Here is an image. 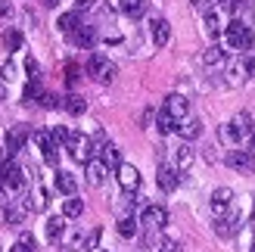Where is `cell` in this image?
Masks as SVG:
<instances>
[{
    "label": "cell",
    "instance_id": "1f68e13d",
    "mask_svg": "<svg viewBox=\"0 0 255 252\" xmlns=\"http://www.w3.org/2000/svg\"><path fill=\"white\" fill-rule=\"evenodd\" d=\"M37 103H41L44 109H56V106H62V100H59L56 94H47V91H41V97H37Z\"/></svg>",
    "mask_w": 255,
    "mask_h": 252
},
{
    "label": "cell",
    "instance_id": "e575fe53",
    "mask_svg": "<svg viewBox=\"0 0 255 252\" xmlns=\"http://www.w3.org/2000/svg\"><path fill=\"white\" fill-rule=\"evenodd\" d=\"M221 140H224V143H240V137H237V131H234L231 122L221 125Z\"/></svg>",
    "mask_w": 255,
    "mask_h": 252
},
{
    "label": "cell",
    "instance_id": "f6af8a7d",
    "mask_svg": "<svg viewBox=\"0 0 255 252\" xmlns=\"http://www.w3.org/2000/svg\"><path fill=\"white\" fill-rule=\"evenodd\" d=\"M97 0H75V9H91Z\"/></svg>",
    "mask_w": 255,
    "mask_h": 252
},
{
    "label": "cell",
    "instance_id": "c3c4849f",
    "mask_svg": "<svg viewBox=\"0 0 255 252\" xmlns=\"http://www.w3.org/2000/svg\"><path fill=\"white\" fill-rule=\"evenodd\" d=\"M249 75H255V56L249 59Z\"/></svg>",
    "mask_w": 255,
    "mask_h": 252
},
{
    "label": "cell",
    "instance_id": "9c48e42d",
    "mask_svg": "<svg viewBox=\"0 0 255 252\" xmlns=\"http://www.w3.org/2000/svg\"><path fill=\"white\" fill-rule=\"evenodd\" d=\"M28 128H25V125H16V128H9L6 131V137H3V143H6V153L9 156H16L19 153V149L25 146V140H28Z\"/></svg>",
    "mask_w": 255,
    "mask_h": 252
},
{
    "label": "cell",
    "instance_id": "8fae6325",
    "mask_svg": "<svg viewBox=\"0 0 255 252\" xmlns=\"http://www.w3.org/2000/svg\"><path fill=\"white\" fill-rule=\"evenodd\" d=\"M149 34H152V44H156V47H165V44H168L171 41V22L168 19H152L149 22Z\"/></svg>",
    "mask_w": 255,
    "mask_h": 252
},
{
    "label": "cell",
    "instance_id": "603a6c76",
    "mask_svg": "<svg viewBox=\"0 0 255 252\" xmlns=\"http://www.w3.org/2000/svg\"><path fill=\"white\" fill-rule=\"evenodd\" d=\"M62 215H66V218H81L84 215V199L66 196V203H62Z\"/></svg>",
    "mask_w": 255,
    "mask_h": 252
},
{
    "label": "cell",
    "instance_id": "681fc988",
    "mask_svg": "<svg viewBox=\"0 0 255 252\" xmlns=\"http://www.w3.org/2000/svg\"><path fill=\"white\" fill-rule=\"evenodd\" d=\"M252 149H255V131H252Z\"/></svg>",
    "mask_w": 255,
    "mask_h": 252
},
{
    "label": "cell",
    "instance_id": "6da1fadb",
    "mask_svg": "<svg viewBox=\"0 0 255 252\" xmlns=\"http://www.w3.org/2000/svg\"><path fill=\"white\" fill-rule=\"evenodd\" d=\"M87 75H91L94 81H100V84H109V81H116L119 69H116V62L106 59L103 53H94L91 59H87Z\"/></svg>",
    "mask_w": 255,
    "mask_h": 252
},
{
    "label": "cell",
    "instance_id": "5b68a950",
    "mask_svg": "<svg viewBox=\"0 0 255 252\" xmlns=\"http://www.w3.org/2000/svg\"><path fill=\"white\" fill-rule=\"evenodd\" d=\"M215 234L224 237V240H231V237H237V234H240V212H237L234 206L227 209L224 215L215 218Z\"/></svg>",
    "mask_w": 255,
    "mask_h": 252
},
{
    "label": "cell",
    "instance_id": "7c38bea8",
    "mask_svg": "<svg viewBox=\"0 0 255 252\" xmlns=\"http://www.w3.org/2000/svg\"><path fill=\"white\" fill-rule=\"evenodd\" d=\"M231 206H234V190H231V187H218V190H212V212H215V215H224Z\"/></svg>",
    "mask_w": 255,
    "mask_h": 252
},
{
    "label": "cell",
    "instance_id": "4dcf8cb0",
    "mask_svg": "<svg viewBox=\"0 0 255 252\" xmlns=\"http://www.w3.org/2000/svg\"><path fill=\"white\" fill-rule=\"evenodd\" d=\"M119 234L125 237V240H131V237H137V221L128 215V218H122L119 221Z\"/></svg>",
    "mask_w": 255,
    "mask_h": 252
},
{
    "label": "cell",
    "instance_id": "83f0119b",
    "mask_svg": "<svg viewBox=\"0 0 255 252\" xmlns=\"http://www.w3.org/2000/svg\"><path fill=\"white\" fill-rule=\"evenodd\" d=\"M221 62H224V50L218 47V44H212L209 50H206V53H202V66H221Z\"/></svg>",
    "mask_w": 255,
    "mask_h": 252
},
{
    "label": "cell",
    "instance_id": "5bb4252c",
    "mask_svg": "<svg viewBox=\"0 0 255 252\" xmlns=\"http://www.w3.org/2000/svg\"><path fill=\"white\" fill-rule=\"evenodd\" d=\"M177 181H181V171H177V168H171V165H159V171H156V184L162 187L165 193H171L174 187H177Z\"/></svg>",
    "mask_w": 255,
    "mask_h": 252
},
{
    "label": "cell",
    "instance_id": "b9f144b4",
    "mask_svg": "<svg viewBox=\"0 0 255 252\" xmlns=\"http://www.w3.org/2000/svg\"><path fill=\"white\" fill-rule=\"evenodd\" d=\"M149 122H152V109H143V112H140V128H146Z\"/></svg>",
    "mask_w": 255,
    "mask_h": 252
},
{
    "label": "cell",
    "instance_id": "4316f807",
    "mask_svg": "<svg viewBox=\"0 0 255 252\" xmlns=\"http://www.w3.org/2000/svg\"><path fill=\"white\" fill-rule=\"evenodd\" d=\"M56 25H59V31H62V34H72V31L81 25V22H78V12H62V16L56 19Z\"/></svg>",
    "mask_w": 255,
    "mask_h": 252
},
{
    "label": "cell",
    "instance_id": "f1b7e54d",
    "mask_svg": "<svg viewBox=\"0 0 255 252\" xmlns=\"http://www.w3.org/2000/svg\"><path fill=\"white\" fill-rule=\"evenodd\" d=\"M206 34L209 37H218L221 34V19H218V12H206Z\"/></svg>",
    "mask_w": 255,
    "mask_h": 252
},
{
    "label": "cell",
    "instance_id": "e0dca14e",
    "mask_svg": "<svg viewBox=\"0 0 255 252\" xmlns=\"http://www.w3.org/2000/svg\"><path fill=\"white\" fill-rule=\"evenodd\" d=\"M56 190L59 193H66V196H75V190H78V181H75V174L72 171H56Z\"/></svg>",
    "mask_w": 255,
    "mask_h": 252
},
{
    "label": "cell",
    "instance_id": "7a4b0ae2",
    "mask_svg": "<svg viewBox=\"0 0 255 252\" xmlns=\"http://www.w3.org/2000/svg\"><path fill=\"white\" fill-rule=\"evenodd\" d=\"M66 149H69V156H72L75 162H91V159H94V153H97L94 140H91L87 134H78V131H72Z\"/></svg>",
    "mask_w": 255,
    "mask_h": 252
},
{
    "label": "cell",
    "instance_id": "484cf974",
    "mask_svg": "<svg viewBox=\"0 0 255 252\" xmlns=\"http://www.w3.org/2000/svg\"><path fill=\"white\" fill-rule=\"evenodd\" d=\"M193 146L190 143H184V146H177V171H187L190 165H193Z\"/></svg>",
    "mask_w": 255,
    "mask_h": 252
},
{
    "label": "cell",
    "instance_id": "ac0fdd59",
    "mask_svg": "<svg viewBox=\"0 0 255 252\" xmlns=\"http://www.w3.org/2000/svg\"><path fill=\"white\" fill-rule=\"evenodd\" d=\"M25 206H28V212H44V209H47V190H44V187H34V190H28V196H25Z\"/></svg>",
    "mask_w": 255,
    "mask_h": 252
},
{
    "label": "cell",
    "instance_id": "f907efd6",
    "mask_svg": "<svg viewBox=\"0 0 255 252\" xmlns=\"http://www.w3.org/2000/svg\"><path fill=\"white\" fill-rule=\"evenodd\" d=\"M252 224H255V212H252Z\"/></svg>",
    "mask_w": 255,
    "mask_h": 252
},
{
    "label": "cell",
    "instance_id": "d590c367",
    "mask_svg": "<svg viewBox=\"0 0 255 252\" xmlns=\"http://www.w3.org/2000/svg\"><path fill=\"white\" fill-rule=\"evenodd\" d=\"M12 12H16V9H12L9 0H0V25H6V22L12 19Z\"/></svg>",
    "mask_w": 255,
    "mask_h": 252
},
{
    "label": "cell",
    "instance_id": "f546056e",
    "mask_svg": "<svg viewBox=\"0 0 255 252\" xmlns=\"http://www.w3.org/2000/svg\"><path fill=\"white\" fill-rule=\"evenodd\" d=\"M3 47L9 50V53H12V50H19L22 47V31H16V28L3 31Z\"/></svg>",
    "mask_w": 255,
    "mask_h": 252
},
{
    "label": "cell",
    "instance_id": "cb8c5ba5",
    "mask_svg": "<svg viewBox=\"0 0 255 252\" xmlns=\"http://www.w3.org/2000/svg\"><path fill=\"white\" fill-rule=\"evenodd\" d=\"M177 125H181V122H177L174 116H168L165 109L156 116V128H159V134H174V131H177Z\"/></svg>",
    "mask_w": 255,
    "mask_h": 252
},
{
    "label": "cell",
    "instance_id": "bcb514c9",
    "mask_svg": "<svg viewBox=\"0 0 255 252\" xmlns=\"http://www.w3.org/2000/svg\"><path fill=\"white\" fill-rule=\"evenodd\" d=\"M3 100H6V81L0 78V103H3Z\"/></svg>",
    "mask_w": 255,
    "mask_h": 252
},
{
    "label": "cell",
    "instance_id": "7bdbcfd3",
    "mask_svg": "<svg viewBox=\"0 0 255 252\" xmlns=\"http://www.w3.org/2000/svg\"><path fill=\"white\" fill-rule=\"evenodd\" d=\"M19 240H22V243H25V246H31V249H37V243H34V237H31V234H28V231H25V234H22V237H19Z\"/></svg>",
    "mask_w": 255,
    "mask_h": 252
},
{
    "label": "cell",
    "instance_id": "60d3db41",
    "mask_svg": "<svg viewBox=\"0 0 255 252\" xmlns=\"http://www.w3.org/2000/svg\"><path fill=\"white\" fill-rule=\"evenodd\" d=\"M193 6L199 9V12H212L215 6H212V0H193Z\"/></svg>",
    "mask_w": 255,
    "mask_h": 252
},
{
    "label": "cell",
    "instance_id": "277c9868",
    "mask_svg": "<svg viewBox=\"0 0 255 252\" xmlns=\"http://www.w3.org/2000/svg\"><path fill=\"white\" fill-rule=\"evenodd\" d=\"M0 178H3V187L9 193H19V190H25V184H28V174H25V168L16 165V162H3V165H0Z\"/></svg>",
    "mask_w": 255,
    "mask_h": 252
},
{
    "label": "cell",
    "instance_id": "3957f363",
    "mask_svg": "<svg viewBox=\"0 0 255 252\" xmlns=\"http://www.w3.org/2000/svg\"><path fill=\"white\" fill-rule=\"evenodd\" d=\"M224 41L231 50H249L252 47V28L246 22H231L224 28Z\"/></svg>",
    "mask_w": 255,
    "mask_h": 252
},
{
    "label": "cell",
    "instance_id": "44dd1931",
    "mask_svg": "<svg viewBox=\"0 0 255 252\" xmlns=\"http://www.w3.org/2000/svg\"><path fill=\"white\" fill-rule=\"evenodd\" d=\"M119 9L131 19H140L146 12V0H119Z\"/></svg>",
    "mask_w": 255,
    "mask_h": 252
},
{
    "label": "cell",
    "instance_id": "ba28073f",
    "mask_svg": "<svg viewBox=\"0 0 255 252\" xmlns=\"http://www.w3.org/2000/svg\"><path fill=\"white\" fill-rule=\"evenodd\" d=\"M116 178H119V187L125 193H134L137 187H140V171L134 165H128V162H122V165L116 168Z\"/></svg>",
    "mask_w": 255,
    "mask_h": 252
},
{
    "label": "cell",
    "instance_id": "f35d334b",
    "mask_svg": "<svg viewBox=\"0 0 255 252\" xmlns=\"http://www.w3.org/2000/svg\"><path fill=\"white\" fill-rule=\"evenodd\" d=\"M218 9H224V12H237V9H240V0H218Z\"/></svg>",
    "mask_w": 255,
    "mask_h": 252
},
{
    "label": "cell",
    "instance_id": "9a60e30c",
    "mask_svg": "<svg viewBox=\"0 0 255 252\" xmlns=\"http://www.w3.org/2000/svg\"><path fill=\"white\" fill-rule=\"evenodd\" d=\"M69 37H72L75 47H84V50H91V47L97 44V31L91 28V25H78V28H75Z\"/></svg>",
    "mask_w": 255,
    "mask_h": 252
},
{
    "label": "cell",
    "instance_id": "ee69618b",
    "mask_svg": "<svg viewBox=\"0 0 255 252\" xmlns=\"http://www.w3.org/2000/svg\"><path fill=\"white\" fill-rule=\"evenodd\" d=\"M9 252H37V249H31V246H25V243L19 240L16 246H9Z\"/></svg>",
    "mask_w": 255,
    "mask_h": 252
},
{
    "label": "cell",
    "instance_id": "f5cc1de1",
    "mask_svg": "<svg viewBox=\"0 0 255 252\" xmlns=\"http://www.w3.org/2000/svg\"><path fill=\"white\" fill-rule=\"evenodd\" d=\"M177 252H184V249H177Z\"/></svg>",
    "mask_w": 255,
    "mask_h": 252
},
{
    "label": "cell",
    "instance_id": "4fadbf2b",
    "mask_svg": "<svg viewBox=\"0 0 255 252\" xmlns=\"http://www.w3.org/2000/svg\"><path fill=\"white\" fill-rule=\"evenodd\" d=\"M106 162L103 159H91V162H84V174H87V184H91V187H100V184H103L106 181Z\"/></svg>",
    "mask_w": 255,
    "mask_h": 252
},
{
    "label": "cell",
    "instance_id": "ab89813d",
    "mask_svg": "<svg viewBox=\"0 0 255 252\" xmlns=\"http://www.w3.org/2000/svg\"><path fill=\"white\" fill-rule=\"evenodd\" d=\"M25 72H28L31 78H37V59H34V56H28V59H25Z\"/></svg>",
    "mask_w": 255,
    "mask_h": 252
},
{
    "label": "cell",
    "instance_id": "816d5d0a",
    "mask_svg": "<svg viewBox=\"0 0 255 252\" xmlns=\"http://www.w3.org/2000/svg\"><path fill=\"white\" fill-rule=\"evenodd\" d=\"M252 252H255V243H252Z\"/></svg>",
    "mask_w": 255,
    "mask_h": 252
},
{
    "label": "cell",
    "instance_id": "836d02e7",
    "mask_svg": "<svg viewBox=\"0 0 255 252\" xmlns=\"http://www.w3.org/2000/svg\"><path fill=\"white\" fill-rule=\"evenodd\" d=\"M50 137H53V143H56V146H62V143H69L72 131H69V128H53V131H50Z\"/></svg>",
    "mask_w": 255,
    "mask_h": 252
},
{
    "label": "cell",
    "instance_id": "8d00e7d4",
    "mask_svg": "<svg viewBox=\"0 0 255 252\" xmlns=\"http://www.w3.org/2000/svg\"><path fill=\"white\" fill-rule=\"evenodd\" d=\"M44 162H47V165H59V146L56 143L44 149Z\"/></svg>",
    "mask_w": 255,
    "mask_h": 252
},
{
    "label": "cell",
    "instance_id": "d4e9b609",
    "mask_svg": "<svg viewBox=\"0 0 255 252\" xmlns=\"http://www.w3.org/2000/svg\"><path fill=\"white\" fill-rule=\"evenodd\" d=\"M231 125H234V131H237V137H240V140H243V137H249V134L255 131V128H252V119L246 116V112H240V116H237Z\"/></svg>",
    "mask_w": 255,
    "mask_h": 252
},
{
    "label": "cell",
    "instance_id": "30bf717a",
    "mask_svg": "<svg viewBox=\"0 0 255 252\" xmlns=\"http://www.w3.org/2000/svg\"><path fill=\"white\" fill-rule=\"evenodd\" d=\"M162 109L181 122V119H187L190 103H187V97H184V94H168V97H165V103H162Z\"/></svg>",
    "mask_w": 255,
    "mask_h": 252
},
{
    "label": "cell",
    "instance_id": "d6986e66",
    "mask_svg": "<svg viewBox=\"0 0 255 252\" xmlns=\"http://www.w3.org/2000/svg\"><path fill=\"white\" fill-rule=\"evenodd\" d=\"M100 159H103L109 168H119V165H122V149H119L116 143H109V140H106L103 146H100Z\"/></svg>",
    "mask_w": 255,
    "mask_h": 252
},
{
    "label": "cell",
    "instance_id": "7dc6e473",
    "mask_svg": "<svg viewBox=\"0 0 255 252\" xmlns=\"http://www.w3.org/2000/svg\"><path fill=\"white\" fill-rule=\"evenodd\" d=\"M41 3H44V6H56V3H59V0H41Z\"/></svg>",
    "mask_w": 255,
    "mask_h": 252
},
{
    "label": "cell",
    "instance_id": "7402d4cb",
    "mask_svg": "<svg viewBox=\"0 0 255 252\" xmlns=\"http://www.w3.org/2000/svg\"><path fill=\"white\" fill-rule=\"evenodd\" d=\"M62 234H66V215H62V218H50L47 221V240L50 243H59Z\"/></svg>",
    "mask_w": 255,
    "mask_h": 252
},
{
    "label": "cell",
    "instance_id": "74e56055",
    "mask_svg": "<svg viewBox=\"0 0 255 252\" xmlns=\"http://www.w3.org/2000/svg\"><path fill=\"white\" fill-rule=\"evenodd\" d=\"M78 72H81V69H78V66H75V62H69V66H66V81H69V84H75V81H78V78H81V75H78Z\"/></svg>",
    "mask_w": 255,
    "mask_h": 252
},
{
    "label": "cell",
    "instance_id": "d6a6232c",
    "mask_svg": "<svg viewBox=\"0 0 255 252\" xmlns=\"http://www.w3.org/2000/svg\"><path fill=\"white\" fill-rule=\"evenodd\" d=\"M22 97H25V103H34V100L41 97V87H37V78H31L28 84H25V94H22Z\"/></svg>",
    "mask_w": 255,
    "mask_h": 252
},
{
    "label": "cell",
    "instance_id": "ffe728a7",
    "mask_svg": "<svg viewBox=\"0 0 255 252\" xmlns=\"http://www.w3.org/2000/svg\"><path fill=\"white\" fill-rule=\"evenodd\" d=\"M62 109H66L69 116H84V112H87V103H84V97L69 94V97H62Z\"/></svg>",
    "mask_w": 255,
    "mask_h": 252
},
{
    "label": "cell",
    "instance_id": "8992f818",
    "mask_svg": "<svg viewBox=\"0 0 255 252\" xmlns=\"http://www.w3.org/2000/svg\"><path fill=\"white\" fill-rule=\"evenodd\" d=\"M224 162H227V168H234L240 174H252L255 171V153L252 149H231Z\"/></svg>",
    "mask_w": 255,
    "mask_h": 252
},
{
    "label": "cell",
    "instance_id": "2e32d148",
    "mask_svg": "<svg viewBox=\"0 0 255 252\" xmlns=\"http://www.w3.org/2000/svg\"><path fill=\"white\" fill-rule=\"evenodd\" d=\"M177 134L184 137V140H196V137L202 134V122L199 119H181V125H177Z\"/></svg>",
    "mask_w": 255,
    "mask_h": 252
},
{
    "label": "cell",
    "instance_id": "52a82bcc",
    "mask_svg": "<svg viewBox=\"0 0 255 252\" xmlns=\"http://www.w3.org/2000/svg\"><path fill=\"white\" fill-rule=\"evenodd\" d=\"M140 224H143V228H149V231H159V228H165V224H168V209L165 206H146L143 209V215H140Z\"/></svg>",
    "mask_w": 255,
    "mask_h": 252
}]
</instances>
